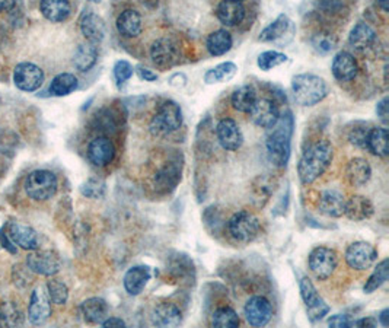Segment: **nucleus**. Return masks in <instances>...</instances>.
<instances>
[{"instance_id": "obj_1", "label": "nucleus", "mask_w": 389, "mask_h": 328, "mask_svg": "<svg viewBox=\"0 0 389 328\" xmlns=\"http://www.w3.org/2000/svg\"><path fill=\"white\" fill-rule=\"evenodd\" d=\"M294 114L286 111L279 115V120L268 129L265 149L268 159L277 168H286L291 152V136H294Z\"/></svg>"}, {"instance_id": "obj_2", "label": "nucleus", "mask_w": 389, "mask_h": 328, "mask_svg": "<svg viewBox=\"0 0 389 328\" xmlns=\"http://www.w3.org/2000/svg\"><path fill=\"white\" fill-rule=\"evenodd\" d=\"M333 158L334 149L331 143L327 140H318L305 149L298 164V176L301 183L303 185L314 184L331 165Z\"/></svg>"}, {"instance_id": "obj_3", "label": "nucleus", "mask_w": 389, "mask_h": 328, "mask_svg": "<svg viewBox=\"0 0 389 328\" xmlns=\"http://www.w3.org/2000/svg\"><path fill=\"white\" fill-rule=\"evenodd\" d=\"M291 92L296 104L301 107H314L319 104L328 95V85L325 79L312 73L296 74L291 79Z\"/></svg>"}, {"instance_id": "obj_4", "label": "nucleus", "mask_w": 389, "mask_h": 328, "mask_svg": "<svg viewBox=\"0 0 389 328\" xmlns=\"http://www.w3.org/2000/svg\"><path fill=\"white\" fill-rule=\"evenodd\" d=\"M183 126V111L175 101H165L153 119L149 123V130L153 136H168V134L177 131Z\"/></svg>"}, {"instance_id": "obj_5", "label": "nucleus", "mask_w": 389, "mask_h": 328, "mask_svg": "<svg viewBox=\"0 0 389 328\" xmlns=\"http://www.w3.org/2000/svg\"><path fill=\"white\" fill-rule=\"evenodd\" d=\"M228 230L230 237L237 242L248 244L254 241L261 230L258 218L251 211L241 210L233 214L228 222Z\"/></svg>"}, {"instance_id": "obj_6", "label": "nucleus", "mask_w": 389, "mask_h": 328, "mask_svg": "<svg viewBox=\"0 0 389 328\" xmlns=\"http://www.w3.org/2000/svg\"><path fill=\"white\" fill-rule=\"evenodd\" d=\"M57 185V177L51 171L37 169L28 176L25 181V191L32 200L46 202L55 195Z\"/></svg>"}, {"instance_id": "obj_7", "label": "nucleus", "mask_w": 389, "mask_h": 328, "mask_svg": "<svg viewBox=\"0 0 389 328\" xmlns=\"http://www.w3.org/2000/svg\"><path fill=\"white\" fill-rule=\"evenodd\" d=\"M299 289L306 308L308 320L312 324L322 321L329 314V311H331V308H329L328 303L321 298L312 280L309 277H302L299 282Z\"/></svg>"}, {"instance_id": "obj_8", "label": "nucleus", "mask_w": 389, "mask_h": 328, "mask_svg": "<svg viewBox=\"0 0 389 328\" xmlns=\"http://www.w3.org/2000/svg\"><path fill=\"white\" fill-rule=\"evenodd\" d=\"M308 265L315 279L327 280L334 275L338 267V254L328 247H317L310 251Z\"/></svg>"}, {"instance_id": "obj_9", "label": "nucleus", "mask_w": 389, "mask_h": 328, "mask_svg": "<svg viewBox=\"0 0 389 328\" xmlns=\"http://www.w3.org/2000/svg\"><path fill=\"white\" fill-rule=\"evenodd\" d=\"M150 57L154 66L159 69H171L181 60L180 44L171 37L158 38L150 47Z\"/></svg>"}, {"instance_id": "obj_10", "label": "nucleus", "mask_w": 389, "mask_h": 328, "mask_svg": "<svg viewBox=\"0 0 389 328\" xmlns=\"http://www.w3.org/2000/svg\"><path fill=\"white\" fill-rule=\"evenodd\" d=\"M344 258L350 268L363 272V270L371 268L376 263L378 249L366 241H356L347 247Z\"/></svg>"}, {"instance_id": "obj_11", "label": "nucleus", "mask_w": 389, "mask_h": 328, "mask_svg": "<svg viewBox=\"0 0 389 328\" xmlns=\"http://www.w3.org/2000/svg\"><path fill=\"white\" fill-rule=\"evenodd\" d=\"M44 82V72L34 63H19L13 70V84L24 92H35Z\"/></svg>"}, {"instance_id": "obj_12", "label": "nucleus", "mask_w": 389, "mask_h": 328, "mask_svg": "<svg viewBox=\"0 0 389 328\" xmlns=\"http://www.w3.org/2000/svg\"><path fill=\"white\" fill-rule=\"evenodd\" d=\"M46 286H38L31 295L28 306V318L34 325L44 324L51 315V303Z\"/></svg>"}, {"instance_id": "obj_13", "label": "nucleus", "mask_w": 389, "mask_h": 328, "mask_svg": "<svg viewBox=\"0 0 389 328\" xmlns=\"http://www.w3.org/2000/svg\"><path fill=\"white\" fill-rule=\"evenodd\" d=\"M27 264L31 272L41 276H54L60 272V258L54 251H34L28 256Z\"/></svg>"}, {"instance_id": "obj_14", "label": "nucleus", "mask_w": 389, "mask_h": 328, "mask_svg": "<svg viewBox=\"0 0 389 328\" xmlns=\"http://www.w3.org/2000/svg\"><path fill=\"white\" fill-rule=\"evenodd\" d=\"M249 117L256 126L261 127V129H270L276 124V122L279 120L280 111L276 105L275 101H271L268 98H257L254 105L249 110Z\"/></svg>"}, {"instance_id": "obj_15", "label": "nucleus", "mask_w": 389, "mask_h": 328, "mask_svg": "<svg viewBox=\"0 0 389 328\" xmlns=\"http://www.w3.org/2000/svg\"><path fill=\"white\" fill-rule=\"evenodd\" d=\"M244 314L249 325L252 327H264L270 322L271 315H273V308L268 299L264 296H252L246 301Z\"/></svg>"}, {"instance_id": "obj_16", "label": "nucleus", "mask_w": 389, "mask_h": 328, "mask_svg": "<svg viewBox=\"0 0 389 328\" xmlns=\"http://www.w3.org/2000/svg\"><path fill=\"white\" fill-rule=\"evenodd\" d=\"M218 140L225 150L235 152L244 145V134L238 123L232 119H223L216 127Z\"/></svg>"}, {"instance_id": "obj_17", "label": "nucleus", "mask_w": 389, "mask_h": 328, "mask_svg": "<svg viewBox=\"0 0 389 328\" xmlns=\"http://www.w3.org/2000/svg\"><path fill=\"white\" fill-rule=\"evenodd\" d=\"M345 199L338 190H324L318 199V211L327 218H341L344 215Z\"/></svg>"}, {"instance_id": "obj_18", "label": "nucleus", "mask_w": 389, "mask_h": 328, "mask_svg": "<svg viewBox=\"0 0 389 328\" xmlns=\"http://www.w3.org/2000/svg\"><path fill=\"white\" fill-rule=\"evenodd\" d=\"M331 70L338 82H350L357 76L359 65L353 54H350L348 51H340L334 55Z\"/></svg>"}, {"instance_id": "obj_19", "label": "nucleus", "mask_w": 389, "mask_h": 328, "mask_svg": "<svg viewBox=\"0 0 389 328\" xmlns=\"http://www.w3.org/2000/svg\"><path fill=\"white\" fill-rule=\"evenodd\" d=\"M79 27H81V31H82L84 37L86 38L88 43H92L96 46L104 41L107 31H105L104 19L100 15H96L91 11H86L81 16Z\"/></svg>"}, {"instance_id": "obj_20", "label": "nucleus", "mask_w": 389, "mask_h": 328, "mask_svg": "<svg viewBox=\"0 0 389 328\" xmlns=\"http://www.w3.org/2000/svg\"><path fill=\"white\" fill-rule=\"evenodd\" d=\"M88 158L95 166H107L115 158L114 143L108 138H96L88 146Z\"/></svg>"}, {"instance_id": "obj_21", "label": "nucleus", "mask_w": 389, "mask_h": 328, "mask_svg": "<svg viewBox=\"0 0 389 328\" xmlns=\"http://www.w3.org/2000/svg\"><path fill=\"white\" fill-rule=\"evenodd\" d=\"M150 267L147 265H133L131 268L127 270V273L124 275L123 279V284L126 292L130 296H138L140 295L145 287L147 286L149 280H150Z\"/></svg>"}, {"instance_id": "obj_22", "label": "nucleus", "mask_w": 389, "mask_h": 328, "mask_svg": "<svg viewBox=\"0 0 389 328\" xmlns=\"http://www.w3.org/2000/svg\"><path fill=\"white\" fill-rule=\"evenodd\" d=\"M378 40L376 31L367 22H357L348 35V44L356 51L371 50Z\"/></svg>"}, {"instance_id": "obj_23", "label": "nucleus", "mask_w": 389, "mask_h": 328, "mask_svg": "<svg viewBox=\"0 0 389 328\" xmlns=\"http://www.w3.org/2000/svg\"><path fill=\"white\" fill-rule=\"evenodd\" d=\"M9 240L24 249L34 251L38 247V237L35 229H32L28 225L19 223V222H11L8 226V234Z\"/></svg>"}, {"instance_id": "obj_24", "label": "nucleus", "mask_w": 389, "mask_h": 328, "mask_svg": "<svg viewBox=\"0 0 389 328\" xmlns=\"http://www.w3.org/2000/svg\"><path fill=\"white\" fill-rule=\"evenodd\" d=\"M375 214V207L374 203L369 200L364 196H353L348 200H345V209H344V215L355 222H363L371 219Z\"/></svg>"}, {"instance_id": "obj_25", "label": "nucleus", "mask_w": 389, "mask_h": 328, "mask_svg": "<svg viewBox=\"0 0 389 328\" xmlns=\"http://www.w3.org/2000/svg\"><path fill=\"white\" fill-rule=\"evenodd\" d=\"M152 324L157 327H178L183 322L181 311L177 305L164 302L153 308L152 311Z\"/></svg>"}, {"instance_id": "obj_26", "label": "nucleus", "mask_w": 389, "mask_h": 328, "mask_svg": "<svg viewBox=\"0 0 389 328\" xmlns=\"http://www.w3.org/2000/svg\"><path fill=\"white\" fill-rule=\"evenodd\" d=\"M294 22L290 21L289 16L282 13L273 22L265 27L260 34L261 43H279L287 34H294Z\"/></svg>"}, {"instance_id": "obj_27", "label": "nucleus", "mask_w": 389, "mask_h": 328, "mask_svg": "<svg viewBox=\"0 0 389 328\" xmlns=\"http://www.w3.org/2000/svg\"><path fill=\"white\" fill-rule=\"evenodd\" d=\"M117 29H119L120 35L126 38L139 37L143 29L142 15L134 9H127L121 12L120 16L117 18Z\"/></svg>"}, {"instance_id": "obj_28", "label": "nucleus", "mask_w": 389, "mask_h": 328, "mask_svg": "<svg viewBox=\"0 0 389 328\" xmlns=\"http://www.w3.org/2000/svg\"><path fill=\"white\" fill-rule=\"evenodd\" d=\"M218 18L226 27L239 25L245 18V8L238 0H222L218 6Z\"/></svg>"}, {"instance_id": "obj_29", "label": "nucleus", "mask_w": 389, "mask_h": 328, "mask_svg": "<svg viewBox=\"0 0 389 328\" xmlns=\"http://www.w3.org/2000/svg\"><path fill=\"white\" fill-rule=\"evenodd\" d=\"M40 11L50 22H65L72 15V5L69 0H41Z\"/></svg>"}, {"instance_id": "obj_30", "label": "nucleus", "mask_w": 389, "mask_h": 328, "mask_svg": "<svg viewBox=\"0 0 389 328\" xmlns=\"http://www.w3.org/2000/svg\"><path fill=\"white\" fill-rule=\"evenodd\" d=\"M81 311L86 322L103 324V321L110 315V306L103 298H89L82 302Z\"/></svg>"}, {"instance_id": "obj_31", "label": "nucleus", "mask_w": 389, "mask_h": 328, "mask_svg": "<svg viewBox=\"0 0 389 328\" xmlns=\"http://www.w3.org/2000/svg\"><path fill=\"white\" fill-rule=\"evenodd\" d=\"M345 176L348 183L353 187H362L369 183L372 177V168L363 158H353L347 164L345 168Z\"/></svg>"}, {"instance_id": "obj_32", "label": "nucleus", "mask_w": 389, "mask_h": 328, "mask_svg": "<svg viewBox=\"0 0 389 328\" xmlns=\"http://www.w3.org/2000/svg\"><path fill=\"white\" fill-rule=\"evenodd\" d=\"M366 149L374 153L375 157L386 158L389 153L388 146V129L385 127H372L369 131V136L366 140Z\"/></svg>"}, {"instance_id": "obj_33", "label": "nucleus", "mask_w": 389, "mask_h": 328, "mask_svg": "<svg viewBox=\"0 0 389 328\" xmlns=\"http://www.w3.org/2000/svg\"><path fill=\"white\" fill-rule=\"evenodd\" d=\"M96 60H98V48L92 43L81 44L73 54V65L81 72L91 70L95 66Z\"/></svg>"}, {"instance_id": "obj_34", "label": "nucleus", "mask_w": 389, "mask_h": 328, "mask_svg": "<svg viewBox=\"0 0 389 328\" xmlns=\"http://www.w3.org/2000/svg\"><path fill=\"white\" fill-rule=\"evenodd\" d=\"M238 73V66L233 62H225L213 69L207 70L204 74V82L207 85H216V84H225L232 81Z\"/></svg>"}, {"instance_id": "obj_35", "label": "nucleus", "mask_w": 389, "mask_h": 328, "mask_svg": "<svg viewBox=\"0 0 389 328\" xmlns=\"http://www.w3.org/2000/svg\"><path fill=\"white\" fill-rule=\"evenodd\" d=\"M232 46H233L232 35L226 29H218L215 32H211L207 37V41H206V47L209 53L215 57L226 54L232 48Z\"/></svg>"}, {"instance_id": "obj_36", "label": "nucleus", "mask_w": 389, "mask_h": 328, "mask_svg": "<svg viewBox=\"0 0 389 328\" xmlns=\"http://www.w3.org/2000/svg\"><path fill=\"white\" fill-rule=\"evenodd\" d=\"M273 192H275V181L268 177H258L254 183H252V188H251L252 203H254L257 207H264Z\"/></svg>"}, {"instance_id": "obj_37", "label": "nucleus", "mask_w": 389, "mask_h": 328, "mask_svg": "<svg viewBox=\"0 0 389 328\" xmlns=\"http://www.w3.org/2000/svg\"><path fill=\"white\" fill-rule=\"evenodd\" d=\"M256 100H257L256 89L249 85H244V86L238 88L230 96L232 107L239 112H249V110L252 108V105H254Z\"/></svg>"}, {"instance_id": "obj_38", "label": "nucleus", "mask_w": 389, "mask_h": 328, "mask_svg": "<svg viewBox=\"0 0 389 328\" xmlns=\"http://www.w3.org/2000/svg\"><path fill=\"white\" fill-rule=\"evenodd\" d=\"M79 86L77 78L73 73H60L50 84V93L54 96H66L74 92Z\"/></svg>"}, {"instance_id": "obj_39", "label": "nucleus", "mask_w": 389, "mask_h": 328, "mask_svg": "<svg viewBox=\"0 0 389 328\" xmlns=\"http://www.w3.org/2000/svg\"><path fill=\"white\" fill-rule=\"evenodd\" d=\"M181 180V166H178V162H168L164 168L159 169L157 173V184L159 188H175Z\"/></svg>"}, {"instance_id": "obj_40", "label": "nucleus", "mask_w": 389, "mask_h": 328, "mask_svg": "<svg viewBox=\"0 0 389 328\" xmlns=\"http://www.w3.org/2000/svg\"><path fill=\"white\" fill-rule=\"evenodd\" d=\"M388 277H389V260L385 258L375 267L374 273L366 280L363 286L364 294H374L375 291H378L381 286H383L388 282Z\"/></svg>"}, {"instance_id": "obj_41", "label": "nucleus", "mask_w": 389, "mask_h": 328, "mask_svg": "<svg viewBox=\"0 0 389 328\" xmlns=\"http://www.w3.org/2000/svg\"><path fill=\"white\" fill-rule=\"evenodd\" d=\"M239 322V315L230 306H222L211 315V325L216 328H237Z\"/></svg>"}, {"instance_id": "obj_42", "label": "nucleus", "mask_w": 389, "mask_h": 328, "mask_svg": "<svg viewBox=\"0 0 389 328\" xmlns=\"http://www.w3.org/2000/svg\"><path fill=\"white\" fill-rule=\"evenodd\" d=\"M310 46H312V48L318 54L325 55V54H329L337 48L338 40H337L336 35L325 32V31H321V32H317V34H314L312 37H310Z\"/></svg>"}, {"instance_id": "obj_43", "label": "nucleus", "mask_w": 389, "mask_h": 328, "mask_svg": "<svg viewBox=\"0 0 389 328\" xmlns=\"http://www.w3.org/2000/svg\"><path fill=\"white\" fill-rule=\"evenodd\" d=\"M286 62H287V55L284 53L275 51V50H268V51L261 53L257 59V65L263 72L273 70L275 67L282 66Z\"/></svg>"}, {"instance_id": "obj_44", "label": "nucleus", "mask_w": 389, "mask_h": 328, "mask_svg": "<svg viewBox=\"0 0 389 328\" xmlns=\"http://www.w3.org/2000/svg\"><path fill=\"white\" fill-rule=\"evenodd\" d=\"M46 287H47L50 301L53 303H55V305H65L67 302V299H69V289H67V286L62 280L51 279L47 283Z\"/></svg>"}, {"instance_id": "obj_45", "label": "nucleus", "mask_w": 389, "mask_h": 328, "mask_svg": "<svg viewBox=\"0 0 389 328\" xmlns=\"http://www.w3.org/2000/svg\"><path fill=\"white\" fill-rule=\"evenodd\" d=\"M105 183L101 180L96 178H91L88 180L82 187H81V192L88 197V199H101L105 195Z\"/></svg>"}, {"instance_id": "obj_46", "label": "nucleus", "mask_w": 389, "mask_h": 328, "mask_svg": "<svg viewBox=\"0 0 389 328\" xmlns=\"http://www.w3.org/2000/svg\"><path fill=\"white\" fill-rule=\"evenodd\" d=\"M114 78L117 81V84L119 85H123L126 84L127 81H130V78L134 73V69H133V65L127 60H119L115 62L114 65Z\"/></svg>"}, {"instance_id": "obj_47", "label": "nucleus", "mask_w": 389, "mask_h": 328, "mask_svg": "<svg viewBox=\"0 0 389 328\" xmlns=\"http://www.w3.org/2000/svg\"><path fill=\"white\" fill-rule=\"evenodd\" d=\"M371 129H372V127H371ZM371 129L366 127V126H357V127H355V129L350 130V133H348V140H350V143H353V145L357 146V147L366 149V140H367L369 131H371Z\"/></svg>"}, {"instance_id": "obj_48", "label": "nucleus", "mask_w": 389, "mask_h": 328, "mask_svg": "<svg viewBox=\"0 0 389 328\" xmlns=\"http://www.w3.org/2000/svg\"><path fill=\"white\" fill-rule=\"evenodd\" d=\"M315 8L327 15H337L343 11V0H315Z\"/></svg>"}, {"instance_id": "obj_49", "label": "nucleus", "mask_w": 389, "mask_h": 328, "mask_svg": "<svg viewBox=\"0 0 389 328\" xmlns=\"http://www.w3.org/2000/svg\"><path fill=\"white\" fill-rule=\"evenodd\" d=\"M16 145H18L16 134L11 130L0 129V152L9 153V152L15 150Z\"/></svg>"}, {"instance_id": "obj_50", "label": "nucleus", "mask_w": 389, "mask_h": 328, "mask_svg": "<svg viewBox=\"0 0 389 328\" xmlns=\"http://www.w3.org/2000/svg\"><path fill=\"white\" fill-rule=\"evenodd\" d=\"M0 321L5 325H19L22 322V318L19 317V313L13 305H5L0 310Z\"/></svg>"}, {"instance_id": "obj_51", "label": "nucleus", "mask_w": 389, "mask_h": 328, "mask_svg": "<svg viewBox=\"0 0 389 328\" xmlns=\"http://www.w3.org/2000/svg\"><path fill=\"white\" fill-rule=\"evenodd\" d=\"M328 325L334 328H348L353 327V321L345 314H336L328 320Z\"/></svg>"}, {"instance_id": "obj_52", "label": "nucleus", "mask_w": 389, "mask_h": 328, "mask_svg": "<svg viewBox=\"0 0 389 328\" xmlns=\"http://www.w3.org/2000/svg\"><path fill=\"white\" fill-rule=\"evenodd\" d=\"M138 74L140 76V79L145 81V82H157L159 76L154 73L153 70L147 69V67H143V66H138Z\"/></svg>"}, {"instance_id": "obj_53", "label": "nucleus", "mask_w": 389, "mask_h": 328, "mask_svg": "<svg viewBox=\"0 0 389 328\" xmlns=\"http://www.w3.org/2000/svg\"><path fill=\"white\" fill-rule=\"evenodd\" d=\"M376 114H378V117L379 120L386 124L388 123V96H383V98L376 105Z\"/></svg>"}, {"instance_id": "obj_54", "label": "nucleus", "mask_w": 389, "mask_h": 328, "mask_svg": "<svg viewBox=\"0 0 389 328\" xmlns=\"http://www.w3.org/2000/svg\"><path fill=\"white\" fill-rule=\"evenodd\" d=\"M101 325L105 327V328H110V327L111 328H124V327H127L124 320L117 318V317H108V318H105Z\"/></svg>"}, {"instance_id": "obj_55", "label": "nucleus", "mask_w": 389, "mask_h": 328, "mask_svg": "<svg viewBox=\"0 0 389 328\" xmlns=\"http://www.w3.org/2000/svg\"><path fill=\"white\" fill-rule=\"evenodd\" d=\"M376 325H378V322L374 318H360L357 321H353V327H371V328H375Z\"/></svg>"}, {"instance_id": "obj_56", "label": "nucleus", "mask_w": 389, "mask_h": 328, "mask_svg": "<svg viewBox=\"0 0 389 328\" xmlns=\"http://www.w3.org/2000/svg\"><path fill=\"white\" fill-rule=\"evenodd\" d=\"M16 5V0H0V12L12 11Z\"/></svg>"}, {"instance_id": "obj_57", "label": "nucleus", "mask_w": 389, "mask_h": 328, "mask_svg": "<svg viewBox=\"0 0 389 328\" xmlns=\"http://www.w3.org/2000/svg\"><path fill=\"white\" fill-rule=\"evenodd\" d=\"M378 322H379L381 325H383V327H388V325H389V310H388V308L379 314Z\"/></svg>"}, {"instance_id": "obj_58", "label": "nucleus", "mask_w": 389, "mask_h": 328, "mask_svg": "<svg viewBox=\"0 0 389 328\" xmlns=\"http://www.w3.org/2000/svg\"><path fill=\"white\" fill-rule=\"evenodd\" d=\"M378 5L383 12H389V0H378Z\"/></svg>"}, {"instance_id": "obj_59", "label": "nucleus", "mask_w": 389, "mask_h": 328, "mask_svg": "<svg viewBox=\"0 0 389 328\" xmlns=\"http://www.w3.org/2000/svg\"><path fill=\"white\" fill-rule=\"evenodd\" d=\"M89 2H92V4H100L101 0H89Z\"/></svg>"}, {"instance_id": "obj_60", "label": "nucleus", "mask_w": 389, "mask_h": 328, "mask_svg": "<svg viewBox=\"0 0 389 328\" xmlns=\"http://www.w3.org/2000/svg\"><path fill=\"white\" fill-rule=\"evenodd\" d=\"M238 2H242V0H238Z\"/></svg>"}]
</instances>
